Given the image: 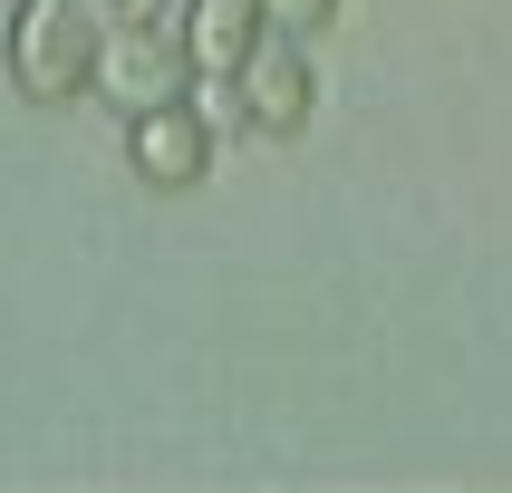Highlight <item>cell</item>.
Listing matches in <instances>:
<instances>
[{
    "label": "cell",
    "mask_w": 512,
    "mask_h": 493,
    "mask_svg": "<svg viewBox=\"0 0 512 493\" xmlns=\"http://www.w3.org/2000/svg\"><path fill=\"white\" fill-rule=\"evenodd\" d=\"M20 58H29V97H58V87L87 78V20L78 0H39L20 29Z\"/></svg>",
    "instance_id": "obj_1"
}]
</instances>
